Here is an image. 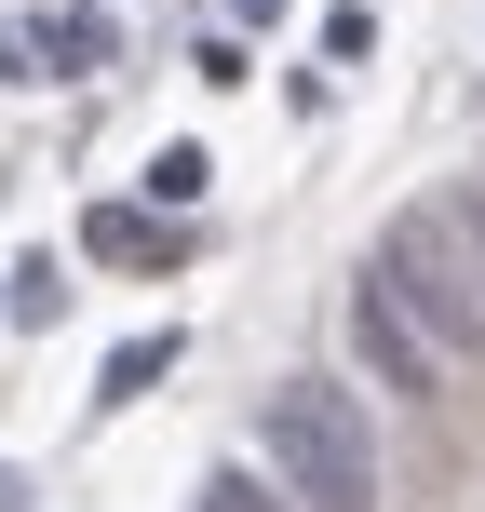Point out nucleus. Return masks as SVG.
Listing matches in <instances>:
<instances>
[{
  "label": "nucleus",
  "instance_id": "0eeeda50",
  "mask_svg": "<svg viewBox=\"0 0 485 512\" xmlns=\"http://www.w3.org/2000/svg\"><path fill=\"white\" fill-rule=\"evenodd\" d=\"M203 512H297V499H283V486H270V472H256V459H230V472H216V486H203Z\"/></svg>",
  "mask_w": 485,
  "mask_h": 512
},
{
  "label": "nucleus",
  "instance_id": "20e7f679",
  "mask_svg": "<svg viewBox=\"0 0 485 512\" xmlns=\"http://www.w3.org/2000/svg\"><path fill=\"white\" fill-rule=\"evenodd\" d=\"M176 351H189L176 324H149V337H122V351H108V378H95V405H135V391H149V378H176Z\"/></svg>",
  "mask_w": 485,
  "mask_h": 512
},
{
  "label": "nucleus",
  "instance_id": "f257e3e1",
  "mask_svg": "<svg viewBox=\"0 0 485 512\" xmlns=\"http://www.w3.org/2000/svg\"><path fill=\"white\" fill-rule=\"evenodd\" d=\"M256 472H270L297 512H378L391 472H378V418H364L351 378H283L256 405Z\"/></svg>",
  "mask_w": 485,
  "mask_h": 512
},
{
  "label": "nucleus",
  "instance_id": "9d476101",
  "mask_svg": "<svg viewBox=\"0 0 485 512\" xmlns=\"http://www.w3.org/2000/svg\"><path fill=\"white\" fill-rule=\"evenodd\" d=\"M0 81H41V41L27 27H0Z\"/></svg>",
  "mask_w": 485,
  "mask_h": 512
},
{
  "label": "nucleus",
  "instance_id": "1a4fd4ad",
  "mask_svg": "<svg viewBox=\"0 0 485 512\" xmlns=\"http://www.w3.org/2000/svg\"><path fill=\"white\" fill-rule=\"evenodd\" d=\"M432 216H445V230H459V256H472V283H485V176H472V189H445Z\"/></svg>",
  "mask_w": 485,
  "mask_h": 512
},
{
  "label": "nucleus",
  "instance_id": "6e6552de",
  "mask_svg": "<svg viewBox=\"0 0 485 512\" xmlns=\"http://www.w3.org/2000/svg\"><path fill=\"white\" fill-rule=\"evenodd\" d=\"M81 243H95V256H162V230H149V216H135V203H108V216H95V230H81Z\"/></svg>",
  "mask_w": 485,
  "mask_h": 512
},
{
  "label": "nucleus",
  "instance_id": "39448f33",
  "mask_svg": "<svg viewBox=\"0 0 485 512\" xmlns=\"http://www.w3.org/2000/svg\"><path fill=\"white\" fill-rule=\"evenodd\" d=\"M203 176H216V162H203V149L176 135V149H149V176H135V189H149L162 216H189V203H203Z\"/></svg>",
  "mask_w": 485,
  "mask_h": 512
},
{
  "label": "nucleus",
  "instance_id": "423d86ee",
  "mask_svg": "<svg viewBox=\"0 0 485 512\" xmlns=\"http://www.w3.org/2000/svg\"><path fill=\"white\" fill-rule=\"evenodd\" d=\"M41 68H108V14H54L41 27Z\"/></svg>",
  "mask_w": 485,
  "mask_h": 512
},
{
  "label": "nucleus",
  "instance_id": "f03ea898",
  "mask_svg": "<svg viewBox=\"0 0 485 512\" xmlns=\"http://www.w3.org/2000/svg\"><path fill=\"white\" fill-rule=\"evenodd\" d=\"M364 283H378V297L405 310L418 337H432V364H445V378H472V364H485V283H472L459 230H445L432 203H405L378 243H364Z\"/></svg>",
  "mask_w": 485,
  "mask_h": 512
},
{
  "label": "nucleus",
  "instance_id": "7ed1b4c3",
  "mask_svg": "<svg viewBox=\"0 0 485 512\" xmlns=\"http://www.w3.org/2000/svg\"><path fill=\"white\" fill-rule=\"evenodd\" d=\"M351 351H364V378H378V391H405V405H432V391H445L432 337H418L405 310L378 297V283H351Z\"/></svg>",
  "mask_w": 485,
  "mask_h": 512
},
{
  "label": "nucleus",
  "instance_id": "9b49d317",
  "mask_svg": "<svg viewBox=\"0 0 485 512\" xmlns=\"http://www.w3.org/2000/svg\"><path fill=\"white\" fill-rule=\"evenodd\" d=\"M0 512H27V472H0Z\"/></svg>",
  "mask_w": 485,
  "mask_h": 512
}]
</instances>
